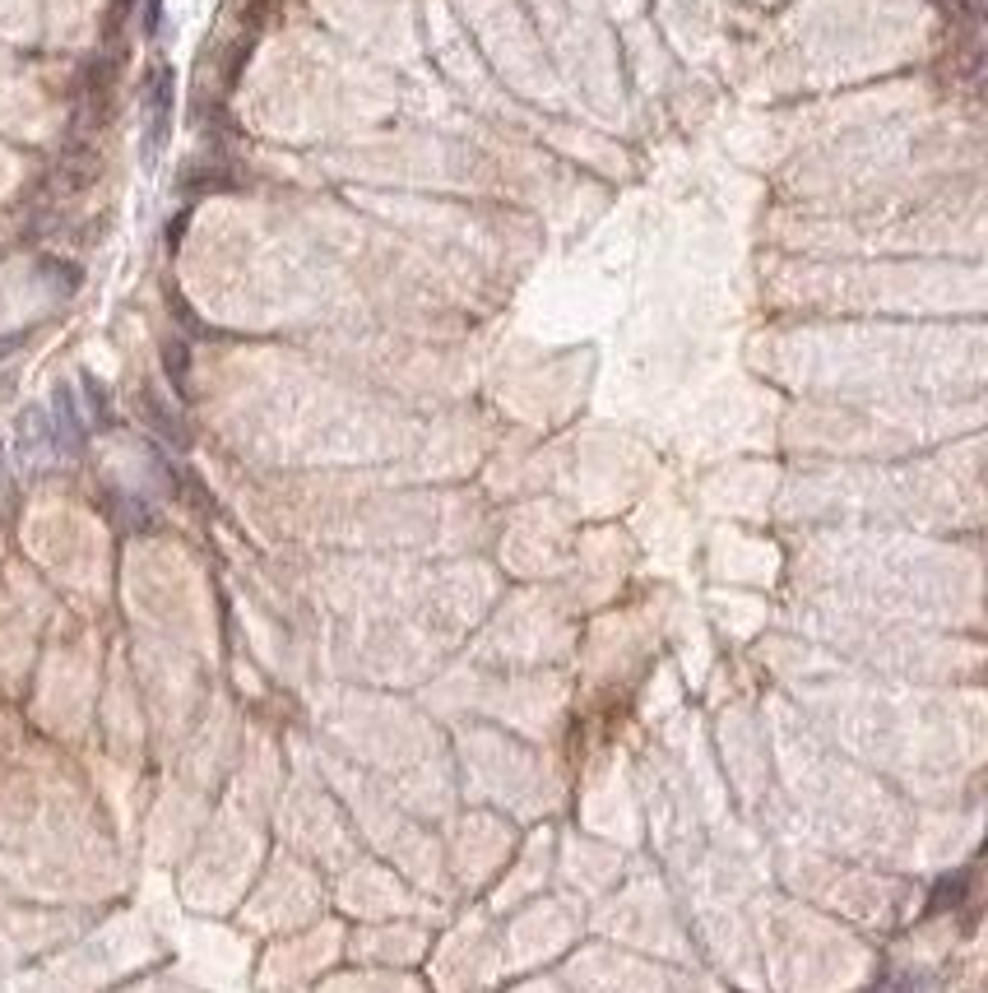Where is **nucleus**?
<instances>
[{
  "mask_svg": "<svg viewBox=\"0 0 988 993\" xmlns=\"http://www.w3.org/2000/svg\"><path fill=\"white\" fill-rule=\"evenodd\" d=\"M172 102H177L172 70L159 66V70L149 74V84H144V163H159V153L168 149V136H172Z\"/></svg>",
  "mask_w": 988,
  "mask_h": 993,
  "instance_id": "1",
  "label": "nucleus"
},
{
  "mask_svg": "<svg viewBox=\"0 0 988 993\" xmlns=\"http://www.w3.org/2000/svg\"><path fill=\"white\" fill-rule=\"evenodd\" d=\"M19 451H23V460H29V464H42L51 451H57V432H51L42 409L19 418Z\"/></svg>",
  "mask_w": 988,
  "mask_h": 993,
  "instance_id": "2",
  "label": "nucleus"
},
{
  "mask_svg": "<svg viewBox=\"0 0 988 993\" xmlns=\"http://www.w3.org/2000/svg\"><path fill=\"white\" fill-rule=\"evenodd\" d=\"M51 432H57V451H80L84 447L80 404H74L70 385H57V423H51Z\"/></svg>",
  "mask_w": 988,
  "mask_h": 993,
  "instance_id": "3",
  "label": "nucleus"
},
{
  "mask_svg": "<svg viewBox=\"0 0 988 993\" xmlns=\"http://www.w3.org/2000/svg\"><path fill=\"white\" fill-rule=\"evenodd\" d=\"M144 413H149V423L159 428V432H163L168 441H177V447H186V428H181L177 418L168 413V404H163L159 395H153V390H144Z\"/></svg>",
  "mask_w": 988,
  "mask_h": 993,
  "instance_id": "4",
  "label": "nucleus"
},
{
  "mask_svg": "<svg viewBox=\"0 0 988 993\" xmlns=\"http://www.w3.org/2000/svg\"><path fill=\"white\" fill-rule=\"evenodd\" d=\"M966 886H970V873H951V877H942V882H938V892H932V901H928V914H942L947 905L956 910L960 896H966Z\"/></svg>",
  "mask_w": 988,
  "mask_h": 993,
  "instance_id": "5",
  "label": "nucleus"
},
{
  "mask_svg": "<svg viewBox=\"0 0 988 993\" xmlns=\"http://www.w3.org/2000/svg\"><path fill=\"white\" fill-rule=\"evenodd\" d=\"M868 993H928V975H915V971H896V975H881Z\"/></svg>",
  "mask_w": 988,
  "mask_h": 993,
  "instance_id": "6",
  "label": "nucleus"
},
{
  "mask_svg": "<svg viewBox=\"0 0 988 993\" xmlns=\"http://www.w3.org/2000/svg\"><path fill=\"white\" fill-rule=\"evenodd\" d=\"M163 353H168V372H172V381L181 385V381H186V349H181V344H168Z\"/></svg>",
  "mask_w": 988,
  "mask_h": 993,
  "instance_id": "7",
  "label": "nucleus"
},
{
  "mask_svg": "<svg viewBox=\"0 0 988 993\" xmlns=\"http://www.w3.org/2000/svg\"><path fill=\"white\" fill-rule=\"evenodd\" d=\"M159 19H163V0H144V33L149 38L159 33Z\"/></svg>",
  "mask_w": 988,
  "mask_h": 993,
  "instance_id": "8",
  "label": "nucleus"
},
{
  "mask_svg": "<svg viewBox=\"0 0 988 993\" xmlns=\"http://www.w3.org/2000/svg\"><path fill=\"white\" fill-rule=\"evenodd\" d=\"M0 483H6V447H0Z\"/></svg>",
  "mask_w": 988,
  "mask_h": 993,
  "instance_id": "9",
  "label": "nucleus"
}]
</instances>
